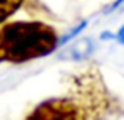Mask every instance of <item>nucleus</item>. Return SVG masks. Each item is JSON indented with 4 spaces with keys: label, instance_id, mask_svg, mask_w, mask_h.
<instances>
[{
    "label": "nucleus",
    "instance_id": "nucleus-1",
    "mask_svg": "<svg viewBox=\"0 0 124 120\" xmlns=\"http://www.w3.org/2000/svg\"><path fill=\"white\" fill-rule=\"evenodd\" d=\"M58 45L55 28L44 22H9L0 28V63H27L50 55Z\"/></svg>",
    "mask_w": 124,
    "mask_h": 120
},
{
    "label": "nucleus",
    "instance_id": "nucleus-2",
    "mask_svg": "<svg viewBox=\"0 0 124 120\" xmlns=\"http://www.w3.org/2000/svg\"><path fill=\"white\" fill-rule=\"evenodd\" d=\"M79 106L68 98H54L39 105L28 117L30 119H82Z\"/></svg>",
    "mask_w": 124,
    "mask_h": 120
},
{
    "label": "nucleus",
    "instance_id": "nucleus-3",
    "mask_svg": "<svg viewBox=\"0 0 124 120\" xmlns=\"http://www.w3.org/2000/svg\"><path fill=\"white\" fill-rule=\"evenodd\" d=\"M94 50V44L91 39H80L76 41L69 45V48L63 51L60 55V58L63 59H83V58H88Z\"/></svg>",
    "mask_w": 124,
    "mask_h": 120
},
{
    "label": "nucleus",
    "instance_id": "nucleus-4",
    "mask_svg": "<svg viewBox=\"0 0 124 120\" xmlns=\"http://www.w3.org/2000/svg\"><path fill=\"white\" fill-rule=\"evenodd\" d=\"M24 0H0V24L11 17L19 8Z\"/></svg>",
    "mask_w": 124,
    "mask_h": 120
},
{
    "label": "nucleus",
    "instance_id": "nucleus-5",
    "mask_svg": "<svg viewBox=\"0 0 124 120\" xmlns=\"http://www.w3.org/2000/svg\"><path fill=\"white\" fill-rule=\"evenodd\" d=\"M85 27H86V20H83V22H80V24L79 25H77V27H74L72 28V30H71L69 31V33H68L66 34V36H63V38H61V39H60V44H66V42H69L71 39H72V38L74 36H77V34H79L80 33V31H82L83 30V28Z\"/></svg>",
    "mask_w": 124,
    "mask_h": 120
},
{
    "label": "nucleus",
    "instance_id": "nucleus-6",
    "mask_svg": "<svg viewBox=\"0 0 124 120\" xmlns=\"http://www.w3.org/2000/svg\"><path fill=\"white\" fill-rule=\"evenodd\" d=\"M116 41H118L119 42V44H123L124 45V25H123V27L121 28H119V30L118 31H116Z\"/></svg>",
    "mask_w": 124,
    "mask_h": 120
},
{
    "label": "nucleus",
    "instance_id": "nucleus-7",
    "mask_svg": "<svg viewBox=\"0 0 124 120\" xmlns=\"http://www.w3.org/2000/svg\"><path fill=\"white\" fill-rule=\"evenodd\" d=\"M123 3H124V0H115V2H113L112 5H110V8L107 9V13H110V11H113V9H116L118 6H121Z\"/></svg>",
    "mask_w": 124,
    "mask_h": 120
}]
</instances>
